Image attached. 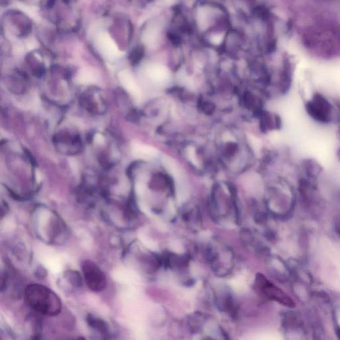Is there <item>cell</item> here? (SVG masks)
Listing matches in <instances>:
<instances>
[{
  "label": "cell",
  "instance_id": "obj_3",
  "mask_svg": "<svg viewBox=\"0 0 340 340\" xmlns=\"http://www.w3.org/2000/svg\"><path fill=\"white\" fill-rule=\"evenodd\" d=\"M306 109L309 115L317 121L327 123L330 120L332 107L321 94H315L312 100L306 104Z\"/></svg>",
  "mask_w": 340,
  "mask_h": 340
},
{
  "label": "cell",
  "instance_id": "obj_7",
  "mask_svg": "<svg viewBox=\"0 0 340 340\" xmlns=\"http://www.w3.org/2000/svg\"><path fill=\"white\" fill-rule=\"evenodd\" d=\"M98 42L102 52L109 57H117L120 55L117 47L109 35H102L98 39Z\"/></svg>",
  "mask_w": 340,
  "mask_h": 340
},
{
  "label": "cell",
  "instance_id": "obj_12",
  "mask_svg": "<svg viewBox=\"0 0 340 340\" xmlns=\"http://www.w3.org/2000/svg\"><path fill=\"white\" fill-rule=\"evenodd\" d=\"M95 141L97 144H103L104 142V138L103 137V136L101 135V134H98L95 136Z\"/></svg>",
  "mask_w": 340,
  "mask_h": 340
},
{
  "label": "cell",
  "instance_id": "obj_10",
  "mask_svg": "<svg viewBox=\"0 0 340 340\" xmlns=\"http://www.w3.org/2000/svg\"><path fill=\"white\" fill-rule=\"evenodd\" d=\"M148 75L152 80L156 82L166 81L169 77V74L166 69L161 66H154L148 71Z\"/></svg>",
  "mask_w": 340,
  "mask_h": 340
},
{
  "label": "cell",
  "instance_id": "obj_9",
  "mask_svg": "<svg viewBox=\"0 0 340 340\" xmlns=\"http://www.w3.org/2000/svg\"><path fill=\"white\" fill-rule=\"evenodd\" d=\"M87 323L91 328L95 329L102 335L108 334L109 328L108 324L102 319L89 314L87 317Z\"/></svg>",
  "mask_w": 340,
  "mask_h": 340
},
{
  "label": "cell",
  "instance_id": "obj_5",
  "mask_svg": "<svg viewBox=\"0 0 340 340\" xmlns=\"http://www.w3.org/2000/svg\"><path fill=\"white\" fill-rule=\"evenodd\" d=\"M118 79L122 86L129 91L133 97L139 98L141 96V91L137 84L136 83L133 76L127 71H122L118 74Z\"/></svg>",
  "mask_w": 340,
  "mask_h": 340
},
{
  "label": "cell",
  "instance_id": "obj_1",
  "mask_svg": "<svg viewBox=\"0 0 340 340\" xmlns=\"http://www.w3.org/2000/svg\"><path fill=\"white\" fill-rule=\"evenodd\" d=\"M25 301L35 312L46 316H55L61 312V299L46 286L33 284L24 292Z\"/></svg>",
  "mask_w": 340,
  "mask_h": 340
},
{
  "label": "cell",
  "instance_id": "obj_8",
  "mask_svg": "<svg viewBox=\"0 0 340 340\" xmlns=\"http://www.w3.org/2000/svg\"><path fill=\"white\" fill-rule=\"evenodd\" d=\"M98 75L91 69H84L79 71L77 76V80L80 84H89L97 81Z\"/></svg>",
  "mask_w": 340,
  "mask_h": 340
},
{
  "label": "cell",
  "instance_id": "obj_6",
  "mask_svg": "<svg viewBox=\"0 0 340 340\" xmlns=\"http://www.w3.org/2000/svg\"><path fill=\"white\" fill-rule=\"evenodd\" d=\"M132 152L136 157L151 159L158 155L157 150L140 143L135 142L132 145Z\"/></svg>",
  "mask_w": 340,
  "mask_h": 340
},
{
  "label": "cell",
  "instance_id": "obj_4",
  "mask_svg": "<svg viewBox=\"0 0 340 340\" xmlns=\"http://www.w3.org/2000/svg\"><path fill=\"white\" fill-rule=\"evenodd\" d=\"M256 285L259 290L263 292V294L268 299L273 300L288 307H294L295 306L294 301L289 296L268 281L263 275L257 276Z\"/></svg>",
  "mask_w": 340,
  "mask_h": 340
},
{
  "label": "cell",
  "instance_id": "obj_2",
  "mask_svg": "<svg viewBox=\"0 0 340 340\" xmlns=\"http://www.w3.org/2000/svg\"><path fill=\"white\" fill-rule=\"evenodd\" d=\"M82 274L87 285L94 292H100L106 288L107 279L104 273L95 263L84 260L81 264Z\"/></svg>",
  "mask_w": 340,
  "mask_h": 340
},
{
  "label": "cell",
  "instance_id": "obj_11",
  "mask_svg": "<svg viewBox=\"0 0 340 340\" xmlns=\"http://www.w3.org/2000/svg\"><path fill=\"white\" fill-rule=\"evenodd\" d=\"M65 277L67 281L75 287H80L82 286L81 276L77 270H67L65 273Z\"/></svg>",
  "mask_w": 340,
  "mask_h": 340
}]
</instances>
